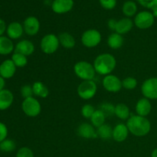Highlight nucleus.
<instances>
[{"label":"nucleus","mask_w":157,"mask_h":157,"mask_svg":"<svg viewBox=\"0 0 157 157\" xmlns=\"http://www.w3.org/2000/svg\"><path fill=\"white\" fill-rule=\"evenodd\" d=\"M73 6V0H55L52 3V8L55 13L63 14L71 10Z\"/></svg>","instance_id":"f8f14e48"},{"label":"nucleus","mask_w":157,"mask_h":157,"mask_svg":"<svg viewBox=\"0 0 157 157\" xmlns=\"http://www.w3.org/2000/svg\"><path fill=\"white\" fill-rule=\"evenodd\" d=\"M137 11L136 3L132 1H127L123 6V12L127 17H132Z\"/></svg>","instance_id":"cd10ccee"},{"label":"nucleus","mask_w":157,"mask_h":157,"mask_svg":"<svg viewBox=\"0 0 157 157\" xmlns=\"http://www.w3.org/2000/svg\"><path fill=\"white\" fill-rule=\"evenodd\" d=\"M134 23L136 27L141 29H146L151 27L154 23V16L150 12L144 11L136 15Z\"/></svg>","instance_id":"6e6552de"},{"label":"nucleus","mask_w":157,"mask_h":157,"mask_svg":"<svg viewBox=\"0 0 157 157\" xmlns=\"http://www.w3.org/2000/svg\"><path fill=\"white\" fill-rule=\"evenodd\" d=\"M21 96L24 98V99H26V98H32V95L34 94L32 87H31L30 85L23 86L21 89Z\"/></svg>","instance_id":"72a5a7b5"},{"label":"nucleus","mask_w":157,"mask_h":157,"mask_svg":"<svg viewBox=\"0 0 157 157\" xmlns=\"http://www.w3.org/2000/svg\"><path fill=\"white\" fill-rule=\"evenodd\" d=\"M141 90L147 99H157V78H152L144 81Z\"/></svg>","instance_id":"1a4fd4ad"},{"label":"nucleus","mask_w":157,"mask_h":157,"mask_svg":"<svg viewBox=\"0 0 157 157\" xmlns=\"http://www.w3.org/2000/svg\"><path fill=\"white\" fill-rule=\"evenodd\" d=\"M127 127L129 131L136 136H144L148 134L151 129L150 121L139 115H133L128 119Z\"/></svg>","instance_id":"f257e3e1"},{"label":"nucleus","mask_w":157,"mask_h":157,"mask_svg":"<svg viewBox=\"0 0 157 157\" xmlns=\"http://www.w3.org/2000/svg\"><path fill=\"white\" fill-rule=\"evenodd\" d=\"M35 51V46L32 41L29 40H22L16 44L15 52L22 54L25 56L31 55Z\"/></svg>","instance_id":"dca6fc26"},{"label":"nucleus","mask_w":157,"mask_h":157,"mask_svg":"<svg viewBox=\"0 0 157 157\" xmlns=\"http://www.w3.org/2000/svg\"><path fill=\"white\" fill-rule=\"evenodd\" d=\"M75 74L78 78L84 81H90L93 80L95 76L94 67L87 61H79L77 63L74 67Z\"/></svg>","instance_id":"7ed1b4c3"},{"label":"nucleus","mask_w":157,"mask_h":157,"mask_svg":"<svg viewBox=\"0 0 157 157\" xmlns=\"http://www.w3.org/2000/svg\"><path fill=\"white\" fill-rule=\"evenodd\" d=\"M97 133H98V136H100L101 139H110L113 136V129L108 124H103L102 126L98 127Z\"/></svg>","instance_id":"bb28decb"},{"label":"nucleus","mask_w":157,"mask_h":157,"mask_svg":"<svg viewBox=\"0 0 157 157\" xmlns=\"http://www.w3.org/2000/svg\"><path fill=\"white\" fill-rule=\"evenodd\" d=\"M16 157H34V153L30 148L24 147L18 150Z\"/></svg>","instance_id":"473e14b6"},{"label":"nucleus","mask_w":157,"mask_h":157,"mask_svg":"<svg viewBox=\"0 0 157 157\" xmlns=\"http://www.w3.org/2000/svg\"><path fill=\"white\" fill-rule=\"evenodd\" d=\"M124 44V38L118 33H113L108 37L107 44L112 49H118Z\"/></svg>","instance_id":"5701e85b"},{"label":"nucleus","mask_w":157,"mask_h":157,"mask_svg":"<svg viewBox=\"0 0 157 157\" xmlns=\"http://www.w3.org/2000/svg\"><path fill=\"white\" fill-rule=\"evenodd\" d=\"M21 108H22L23 112L27 116L35 117L39 114L41 107L38 100L32 97V98L24 99L22 104H21Z\"/></svg>","instance_id":"39448f33"},{"label":"nucleus","mask_w":157,"mask_h":157,"mask_svg":"<svg viewBox=\"0 0 157 157\" xmlns=\"http://www.w3.org/2000/svg\"><path fill=\"white\" fill-rule=\"evenodd\" d=\"M16 145L12 140L6 139L2 142L0 143V150L6 153H9L15 150Z\"/></svg>","instance_id":"c756f323"},{"label":"nucleus","mask_w":157,"mask_h":157,"mask_svg":"<svg viewBox=\"0 0 157 157\" xmlns=\"http://www.w3.org/2000/svg\"><path fill=\"white\" fill-rule=\"evenodd\" d=\"M117 61L114 57L108 53L101 54L94 60V67L97 73L101 75H108L114 70Z\"/></svg>","instance_id":"f03ea898"},{"label":"nucleus","mask_w":157,"mask_h":157,"mask_svg":"<svg viewBox=\"0 0 157 157\" xmlns=\"http://www.w3.org/2000/svg\"><path fill=\"white\" fill-rule=\"evenodd\" d=\"M101 41V35L96 29H89L83 33L81 41L84 46L93 48L100 44Z\"/></svg>","instance_id":"0eeeda50"},{"label":"nucleus","mask_w":157,"mask_h":157,"mask_svg":"<svg viewBox=\"0 0 157 157\" xmlns=\"http://www.w3.org/2000/svg\"><path fill=\"white\" fill-rule=\"evenodd\" d=\"M6 29H6V22L2 19H0V36L3 35V33L6 32Z\"/></svg>","instance_id":"4c0bfd02"},{"label":"nucleus","mask_w":157,"mask_h":157,"mask_svg":"<svg viewBox=\"0 0 157 157\" xmlns=\"http://www.w3.org/2000/svg\"><path fill=\"white\" fill-rule=\"evenodd\" d=\"M136 111L139 116H147L151 111V104L149 99L145 98L140 100L136 105Z\"/></svg>","instance_id":"6ab92c4d"},{"label":"nucleus","mask_w":157,"mask_h":157,"mask_svg":"<svg viewBox=\"0 0 157 157\" xmlns=\"http://www.w3.org/2000/svg\"><path fill=\"white\" fill-rule=\"evenodd\" d=\"M24 31L27 35L30 36L35 35L38 32L40 29V23L38 18L34 16L28 17L24 21L23 25Z\"/></svg>","instance_id":"9b49d317"},{"label":"nucleus","mask_w":157,"mask_h":157,"mask_svg":"<svg viewBox=\"0 0 157 157\" xmlns=\"http://www.w3.org/2000/svg\"><path fill=\"white\" fill-rule=\"evenodd\" d=\"M59 42L64 48L67 49L72 48L75 45V39L71 34L64 32V33L60 34L58 36Z\"/></svg>","instance_id":"4be33fe9"},{"label":"nucleus","mask_w":157,"mask_h":157,"mask_svg":"<svg viewBox=\"0 0 157 157\" xmlns=\"http://www.w3.org/2000/svg\"><path fill=\"white\" fill-rule=\"evenodd\" d=\"M12 60L14 62V64H15V65L18 67H25L28 62L27 58H26L25 55H22V54L17 53V52H15L12 55Z\"/></svg>","instance_id":"c85d7f7f"},{"label":"nucleus","mask_w":157,"mask_h":157,"mask_svg":"<svg viewBox=\"0 0 157 157\" xmlns=\"http://www.w3.org/2000/svg\"><path fill=\"white\" fill-rule=\"evenodd\" d=\"M129 130L127 125L124 124H119L113 129V139L117 142H123L128 136Z\"/></svg>","instance_id":"f3484780"},{"label":"nucleus","mask_w":157,"mask_h":157,"mask_svg":"<svg viewBox=\"0 0 157 157\" xmlns=\"http://www.w3.org/2000/svg\"><path fill=\"white\" fill-rule=\"evenodd\" d=\"M5 84H6V82H5L4 78L0 76V91H2L4 89Z\"/></svg>","instance_id":"ea45409f"},{"label":"nucleus","mask_w":157,"mask_h":157,"mask_svg":"<svg viewBox=\"0 0 157 157\" xmlns=\"http://www.w3.org/2000/svg\"><path fill=\"white\" fill-rule=\"evenodd\" d=\"M151 157H157V148L155 149V150L152 152Z\"/></svg>","instance_id":"a19ab883"},{"label":"nucleus","mask_w":157,"mask_h":157,"mask_svg":"<svg viewBox=\"0 0 157 157\" xmlns=\"http://www.w3.org/2000/svg\"><path fill=\"white\" fill-rule=\"evenodd\" d=\"M105 114L103 113V111H101V110H95V112L94 113V114L92 115V117H90V121H91V124L94 127H100L101 126H102L103 124H104L105 122Z\"/></svg>","instance_id":"a878e982"},{"label":"nucleus","mask_w":157,"mask_h":157,"mask_svg":"<svg viewBox=\"0 0 157 157\" xmlns=\"http://www.w3.org/2000/svg\"><path fill=\"white\" fill-rule=\"evenodd\" d=\"M14 50V44L12 40L6 36H0V55H7Z\"/></svg>","instance_id":"412c9836"},{"label":"nucleus","mask_w":157,"mask_h":157,"mask_svg":"<svg viewBox=\"0 0 157 157\" xmlns=\"http://www.w3.org/2000/svg\"><path fill=\"white\" fill-rule=\"evenodd\" d=\"M32 89H33L34 94L36 96L41 97V98H45L48 96L49 91L48 89L47 88L45 85L43 83L40 81L35 82L32 85Z\"/></svg>","instance_id":"b1692460"},{"label":"nucleus","mask_w":157,"mask_h":157,"mask_svg":"<svg viewBox=\"0 0 157 157\" xmlns=\"http://www.w3.org/2000/svg\"><path fill=\"white\" fill-rule=\"evenodd\" d=\"M94 112V107L90 104H85V105L83 106L82 109H81V113H82L83 117L85 118H90V119Z\"/></svg>","instance_id":"2f4dec72"},{"label":"nucleus","mask_w":157,"mask_h":157,"mask_svg":"<svg viewBox=\"0 0 157 157\" xmlns=\"http://www.w3.org/2000/svg\"><path fill=\"white\" fill-rule=\"evenodd\" d=\"M100 110L101 111H103V113L106 115H109V114H113L114 113V110H115V107H113L112 104H108V103H105V104H103L101 106V109Z\"/></svg>","instance_id":"f704fd0d"},{"label":"nucleus","mask_w":157,"mask_h":157,"mask_svg":"<svg viewBox=\"0 0 157 157\" xmlns=\"http://www.w3.org/2000/svg\"><path fill=\"white\" fill-rule=\"evenodd\" d=\"M133 23L130 18H122V19L119 20L117 22L115 31H116L117 33L120 34V35H123V34H126L130 32L132 28H133Z\"/></svg>","instance_id":"aec40b11"},{"label":"nucleus","mask_w":157,"mask_h":157,"mask_svg":"<svg viewBox=\"0 0 157 157\" xmlns=\"http://www.w3.org/2000/svg\"><path fill=\"white\" fill-rule=\"evenodd\" d=\"M58 37L53 34H48L43 37L41 41V49L45 54H53L59 47Z\"/></svg>","instance_id":"20e7f679"},{"label":"nucleus","mask_w":157,"mask_h":157,"mask_svg":"<svg viewBox=\"0 0 157 157\" xmlns=\"http://www.w3.org/2000/svg\"><path fill=\"white\" fill-rule=\"evenodd\" d=\"M8 134V129L4 124L0 122V143L6 139Z\"/></svg>","instance_id":"e433bc0d"},{"label":"nucleus","mask_w":157,"mask_h":157,"mask_svg":"<svg viewBox=\"0 0 157 157\" xmlns=\"http://www.w3.org/2000/svg\"><path fill=\"white\" fill-rule=\"evenodd\" d=\"M117 22V21H115V20L110 19V21H108L109 28H110V29H112V30H115V29H116Z\"/></svg>","instance_id":"58836bf2"},{"label":"nucleus","mask_w":157,"mask_h":157,"mask_svg":"<svg viewBox=\"0 0 157 157\" xmlns=\"http://www.w3.org/2000/svg\"><path fill=\"white\" fill-rule=\"evenodd\" d=\"M14 97L12 92L7 89L0 91V110H5L9 108L13 102Z\"/></svg>","instance_id":"a211bd4d"},{"label":"nucleus","mask_w":157,"mask_h":157,"mask_svg":"<svg viewBox=\"0 0 157 157\" xmlns=\"http://www.w3.org/2000/svg\"><path fill=\"white\" fill-rule=\"evenodd\" d=\"M122 86L124 88L132 90V89H134L137 86V81L134 78L128 77V78H126L122 81Z\"/></svg>","instance_id":"7c9ffc66"},{"label":"nucleus","mask_w":157,"mask_h":157,"mask_svg":"<svg viewBox=\"0 0 157 157\" xmlns=\"http://www.w3.org/2000/svg\"><path fill=\"white\" fill-rule=\"evenodd\" d=\"M78 134L81 137L87 139H92L98 136V133L94 128V126L87 123H84L78 127Z\"/></svg>","instance_id":"4468645a"},{"label":"nucleus","mask_w":157,"mask_h":157,"mask_svg":"<svg viewBox=\"0 0 157 157\" xmlns=\"http://www.w3.org/2000/svg\"><path fill=\"white\" fill-rule=\"evenodd\" d=\"M16 66L12 59H7L0 64V76L4 79L10 78L15 75Z\"/></svg>","instance_id":"ddd939ff"},{"label":"nucleus","mask_w":157,"mask_h":157,"mask_svg":"<svg viewBox=\"0 0 157 157\" xmlns=\"http://www.w3.org/2000/svg\"><path fill=\"white\" fill-rule=\"evenodd\" d=\"M104 87L109 92L117 93L122 88V81L115 75H108L103 80Z\"/></svg>","instance_id":"9d476101"},{"label":"nucleus","mask_w":157,"mask_h":157,"mask_svg":"<svg viewBox=\"0 0 157 157\" xmlns=\"http://www.w3.org/2000/svg\"><path fill=\"white\" fill-rule=\"evenodd\" d=\"M101 6L105 9H113L117 5V0H100Z\"/></svg>","instance_id":"c9c22d12"},{"label":"nucleus","mask_w":157,"mask_h":157,"mask_svg":"<svg viewBox=\"0 0 157 157\" xmlns=\"http://www.w3.org/2000/svg\"><path fill=\"white\" fill-rule=\"evenodd\" d=\"M114 113L121 120H127L130 118V109L124 104H118L115 107Z\"/></svg>","instance_id":"393cba45"},{"label":"nucleus","mask_w":157,"mask_h":157,"mask_svg":"<svg viewBox=\"0 0 157 157\" xmlns=\"http://www.w3.org/2000/svg\"><path fill=\"white\" fill-rule=\"evenodd\" d=\"M24 32V28L19 22L14 21L10 23L6 29V32L10 39H18L21 38Z\"/></svg>","instance_id":"2eb2a0df"},{"label":"nucleus","mask_w":157,"mask_h":157,"mask_svg":"<svg viewBox=\"0 0 157 157\" xmlns=\"http://www.w3.org/2000/svg\"><path fill=\"white\" fill-rule=\"evenodd\" d=\"M97 84L93 80L84 81L78 87V94L84 100L91 99L97 92Z\"/></svg>","instance_id":"423d86ee"}]
</instances>
